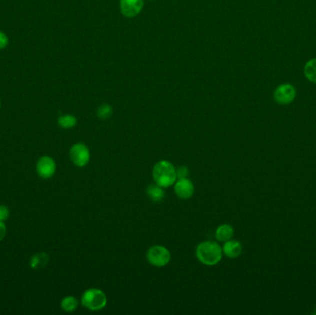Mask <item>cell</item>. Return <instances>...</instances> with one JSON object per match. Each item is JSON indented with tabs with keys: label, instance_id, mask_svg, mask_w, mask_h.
Masks as SVG:
<instances>
[{
	"label": "cell",
	"instance_id": "6da1fadb",
	"mask_svg": "<svg viewBox=\"0 0 316 315\" xmlns=\"http://www.w3.org/2000/svg\"><path fill=\"white\" fill-rule=\"evenodd\" d=\"M196 257L202 264L214 266L218 264L223 258V248L216 242H204L197 246Z\"/></svg>",
	"mask_w": 316,
	"mask_h": 315
},
{
	"label": "cell",
	"instance_id": "7a4b0ae2",
	"mask_svg": "<svg viewBox=\"0 0 316 315\" xmlns=\"http://www.w3.org/2000/svg\"><path fill=\"white\" fill-rule=\"evenodd\" d=\"M152 178L156 184L160 187L170 188L178 180L176 168L168 161H159L154 166Z\"/></svg>",
	"mask_w": 316,
	"mask_h": 315
},
{
	"label": "cell",
	"instance_id": "3957f363",
	"mask_svg": "<svg viewBox=\"0 0 316 315\" xmlns=\"http://www.w3.org/2000/svg\"><path fill=\"white\" fill-rule=\"evenodd\" d=\"M82 305L92 312H98L108 305V297L98 288H90L82 294Z\"/></svg>",
	"mask_w": 316,
	"mask_h": 315
},
{
	"label": "cell",
	"instance_id": "277c9868",
	"mask_svg": "<svg viewBox=\"0 0 316 315\" xmlns=\"http://www.w3.org/2000/svg\"><path fill=\"white\" fill-rule=\"evenodd\" d=\"M146 258L151 266L160 268L166 266L170 262L171 254L164 246L156 245L148 250Z\"/></svg>",
	"mask_w": 316,
	"mask_h": 315
},
{
	"label": "cell",
	"instance_id": "5b68a950",
	"mask_svg": "<svg viewBox=\"0 0 316 315\" xmlns=\"http://www.w3.org/2000/svg\"><path fill=\"white\" fill-rule=\"evenodd\" d=\"M70 158L77 168H84L90 163L91 152L84 144H75L70 150Z\"/></svg>",
	"mask_w": 316,
	"mask_h": 315
},
{
	"label": "cell",
	"instance_id": "8992f818",
	"mask_svg": "<svg viewBox=\"0 0 316 315\" xmlns=\"http://www.w3.org/2000/svg\"><path fill=\"white\" fill-rule=\"evenodd\" d=\"M37 175L43 180H49L55 176L56 172V163L54 158L44 156L39 158L36 164Z\"/></svg>",
	"mask_w": 316,
	"mask_h": 315
},
{
	"label": "cell",
	"instance_id": "52a82bcc",
	"mask_svg": "<svg viewBox=\"0 0 316 315\" xmlns=\"http://www.w3.org/2000/svg\"><path fill=\"white\" fill-rule=\"evenodd\" d=\"M297 96V92L293 85L285 84L278 86L274 92V101L282 106L292 104Z\"/></svg>",
	"mask_w": 316,
	"mask_h": 315
},
{
	"label": "cell",
	"instance_id": "ba28073f",
	"mask_svg": "<svg viewBox=\"0 0 316 315\" xmlns=\"http://www.w3.org/2000/svg\"><path fill=\"white\" fill-rule=\"evenodd\" d=\"M174 190L176 196L182 200L190 199L195 192L194 185L188 178L178 180L174 184Z\"/></svg>",
	"mask_w": 316,
	"mask_h": 315
},
{
	"label": "cell",
	"instance_id": "9c48e42d",
	"mask_svg": "<svg viewBox=\"0 0 316 315\" xmlns=\"http://www.w3.org/2000/svg\"><path fill=\"white\" fill-rule=\"evenodd\" d=\"M144 6V0H120L122 14L127 18H134L138 16Z\"/></svg>",
	"mask_w": 316,
	"mask_h": 315
},
{
	"label": "cell",
	"instance_id": "30bf717a",
	"mask_svg": "<svg viewBox=\"0 0 316 315\" xmlns=\"http://www.w3.org/2000/svg\"><path fill=\"white\" fill-rule=\"evenodd\" d=\"M222 248H223V254H225L230 259L238 258L242 254V245L238 240H230L226 242Z\"/></svg>",
	"mask_w": 316,
	"mask_h": 315
},
{
	"label": "cell",
	"instance_id": "8fae6325",
	"mask_svg": "<svg viewBox=\"0 0 316 315\" xmlns=\"http://www.w3.org/2000/svg\"><path fill=\"white\" fill-rule=\"evenodd\" d=\"M233 236H234V228L230 224H221L216 230V238L221 242H226L230 240Z\"/></svg>",
	"mask_w": 316,
	"mask_h": 315
},
{
	"label": "cell",
	"instance_id": "7c38bea8",
	"mask_svg": "<svg viewBox=\"0 0 316 315\" xmlns=\"http://www.w3.org/2000/svg\"><path fill=\"white\" fill-rule=\"evenodd\" d=\"M146 194L149 197V199L154 202H159L164 200V195H166L164 188L160 187L158 184H152L148 186V188L146 190Z\"/></svg>",
	"mask_w": 316,
	"mask_h": 315
},
{
	"label": "cell",
	"instance_id": "4fadbf2b",
	"mask_svg": "<svg viewBox=\"0 0 316 315\" xmlns=\"http://www.w3.org/2000/svg\"><path fill=\"white\" fill-rule=\"evenodd\" d=\"M61 309L66 312H73L79 307L78 300L73 296H68L64 298L61 302Z\"/></svg>",
	"mask_w": 316,
	"mask_h": 315
},
{
	"label": "cell",
	"instance_id": "5bb4252c",
	"mask_svg": "<svg viewBox=\"0 0 316 315\" xmlns=\"http://www.w3.org/2000/svg\"><path fill=\"white\" fill-rule=\"evenodd\" d=\"M48 255L44 252H40L37 254L34 255L32 257L30 262V266L32 269H39L42 268L48 264Z\"/></svg>",
	"mask_w": 316,
	"mask_h": 315
},
{
	"label": "cell",
	"instance_id": "9a60e30c",
	"mask_svg": "<svg viewBox=\"0 0 316 315\" xmlns=\"http://www.w3.org/2000/svg\"><path fill=\"white\" fill-rule=\"evenodd\" d=\"M305 77L312 84H316V58L308 61L304 67Z\"/></svg>",
	"mask_w": 316,
	"mask_h": 315
},
{
	"label": "cell",
	"instance_id": "2e32d148",
	"mask_svg": "<svg viewBox=\"0 0 316 315\" xmlns=\"http://www.w3.org/2000/svg\"><path fill=\"white\" fill-rule=\"evenodd\" d=\"M58 123L60 127L62 128L68 130V128H72L75 127L78 123V120L73 115H63L58 118Z\"/></svg>",
	"mask_w": 316,
	"mask_h": 315
},
{
	"label": "cell",
	"instance_id": "e0dca14e",
	"mask_svg": "<svg viewBox=\"0 0 316 315\" xmlns=\"http://www.w3.org/2000/svg\"><path fill=\"white\" fill-rule=\"evenodd\" d=\"M112 115H113V108L110 104H104L98 108V116L100 120H108Z\"/></svg>",
	"mask_w": 316,
	"mask_h": 315
},
{
	"label": "cell",
	"instance_id": "ac0fdd59",
	"mask_svg": "<svg viewBox=\"0 0 316 315\" xmlns=\"http://www.w3.org/2000/svg\"><path fill=\"white\" fill-rule=\"evenodd\" d=\"M10 216V211L6 206H0V221L6 222Z\"/></svg>",
	"mask_w": 316,
	"mask_h": 315
},
{
	"label": "cell",
	"instance_id": "d6986e66",
	"mask_svg": "<svg viewBox=\"0 0 316 315\" xmlns=\"http://www.w3.org/2000/svg\"><path fill=\"white\" fill-rule=\"evenodd\" d=\"M190 174V170H188L187 166H180L178 170H176V176H178V180H180V178H187Z\"/></svg>",
	"mask_w": 316,
	"mask_h": 315
},
{
	"label": "cell",
	"instance_id": "ffe728a7",
	"mask_svg": "<svg viewBox=\"0 0 316 315\" xmlns=\"http://www.w3.org/2000/svg\"><path fill=\"white\" fill-rule=\"evenodd\" d=\"M8 36L2 30H0V50L6 48L8 46Z\"/></svg>",
	"mask_w": 316,
	"mask_h": 315
},
{
	"label": "cell",
	"instance_id": "44dd1931",
	"mask_svg": "<svg viewBox=\"0 0 316 315\" xmlns=\"http://www.w3.org/2000/svg\"><path fill=\"white\" fill-rule=\"evenodd\" d=\"M6 233H8V228H6V222L0 221V242L5 240Z\"/></svg>",
	"mask_w": 316,
	"mask_h": 315
},
{
	"label": "cell",
	"instance_id": "7402d4cb",
	"mask_svg": "<svg viewBox=\"0 0 316 315\" xmlns=\"http://www.w3.org/2000/svg\"><path fill=\"white\" fill-rule=\"evenodd\" d=\"M0 108H1V101H0Z\"/></svg>",
	"mask_w": 316,
	"mask_h": 315
}]
</instances>
